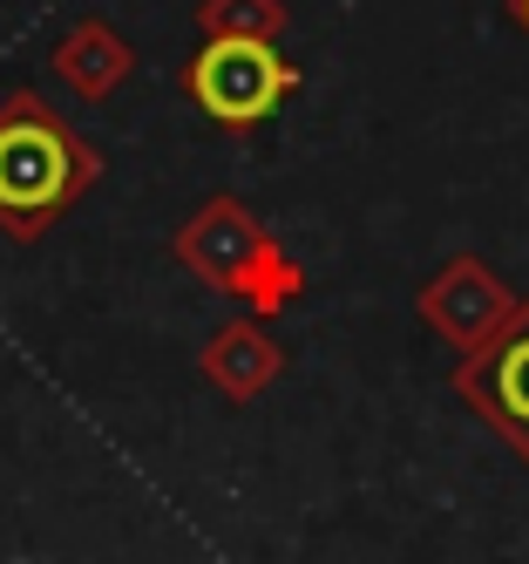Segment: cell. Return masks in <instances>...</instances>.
<instances>
[{
  "label": "cell",
  "instance_id": "4",
  "mask_svg": "<svg viewBox=\"0 0 529 564\" xmlns=\"http://www.w3.org/2000/svg\"><path fill=\"white\" fill-rule=\"evenodd\" d=\"M509 313H516V293L496 279V265H482V259H448L421 286V319L462 354L482 347L488 334H503Z\"/></svg>",
  "mask_w": 529,
  "mask_h": 564
},
{
  "label": "cell",
  "instance_id": "9",
  "mask_svg": "<svg viewBox=\"0 0 529 564\" xmlns=\"http://www.w3.org/2000/svg\"><path fill=\"white\" fill-rule=\"evenodd\" d=\"M197 28H203V42H218V34L272 42L285 28V0H197Z\"/></svg>",
  "mask_w": 529,
  "mask_h": 564
},
{
  "label": "cell",
  "instance_id": "6",
  "mask_svg": "<svg viewBox=\"0 0 529 564\" xmlns=\"http://www.w3.org/2000/svg\"><path fill=\"white\" fill-rule=\"evenodd\" d=\"M197 368H203V381H211L224 401H252V394H265V381H278L285 354L265 334V319H231V327H218L211 340H203Z\"/></svg>",
  "mask_w": 529,
  "mask_h": 564
},
{
  "label": "cell",
  "instance_id": "10",
  "mask_svg": "<svg viewBox=\"0 0 529 564\" xmlns=\"http://www.w3.org/2000/svg\"><path fill=\"white\" fill-rule=\"evenodd\" d=\"M509 14H516V28L529 34V0H509Z\"/></svg>",
  "mask_w": 529,
  "mask_h": 564
},
{
  "label": "cell",
  "instance_id": "2",
  "mask_svg": "<svg viewBox=\"0 0 529 564\" xmlns=\"http://www.w3.org/2000/svg\"><path fill=\"white\" fill-rule=\"evenodd\" d=\"M299 89V68L285 62L272 42H238L218 34L184 62V96L211 116L218 130H258L278 116V102Z\"/></svg>",
  "mask_w": 529,
  "mask_h": 564
},
{
  "label": "cell",
  "instance_id": "5",
  "mask_svg": "<svg viewBox=\"0 0 529 564\" xmlns=\"http://www.w3.org/2000/svg\"><path fill=\"white\" fill-rule=\"evenodd\" d=\"M272 246V231L238 205V197H211L184 231H177V259L197 272V279H211L218 293H238V279L252 272V259Z\"/></svg>",
  "mask_w": 529,
  "mask_h": 564
},
{
  "label": "cell",
  "instance_id": "8",
  "mask_svg": "<svg viewBox=\"0 0 529 564\" xmlns=\"http://www.w3.org/2000/svg\"><path fill=\"white\" fill-rule=\"evenodd\" d=\"M299 293H306V272H299V259L285 252L278 238H272V246L252 259V272L238 279V293H231V300H244V306H252L258 319H272V313H285V306H293Z\"/></svg>",
  "mask_w": 529,
  "mask_h": 564
},
{
  "label": "cell",
  "instance_id": "3",
  "mask_svg": "<svg viewBox=\"0 0 529 564\" xmlns=\"http://www.w3.org/2000/svg\"><path fill=\"white\" fill-rule=\"evenodd\" d=\"M455 394L529 463V300H516L503 334H488L482 347L462 354Z\"/></svg>",
  "mask_w": 529,
  "mask_h": 564
},
{
  "label": "cell",
  "instance_id": "1",
  "mask_svg": "<svg viewBox=\"0 0 529 564\" xmlns=\"http://www.w3.org/2000/svg\"><path fill=\"white\" fill-rule=\"evenodd\" d=\"M96 177H102V150L48 96L34 89L0 96V231L14 246H34Z\"/></svg>",
  "mask_w": 529,
  "mask_h": 564
},
{
  "label": "cell",
  "instance_id": "7",
  "mask_svg": "<svg viewBox=\"0 0 529 564\" xmlns=\"http://www.w3.org/2000/svg\"><path fill=\"white\" fill-rule=\"evenodd\" d=\"M48 68H55V83H62L68 96L102 102V96H115L122 83H130L136 55H130V42H122L115 28H102V21H75L62 42H55Z\"/></svg>",
  "mask_w": 529,
  "mask_h": 564
}]
</instances>
